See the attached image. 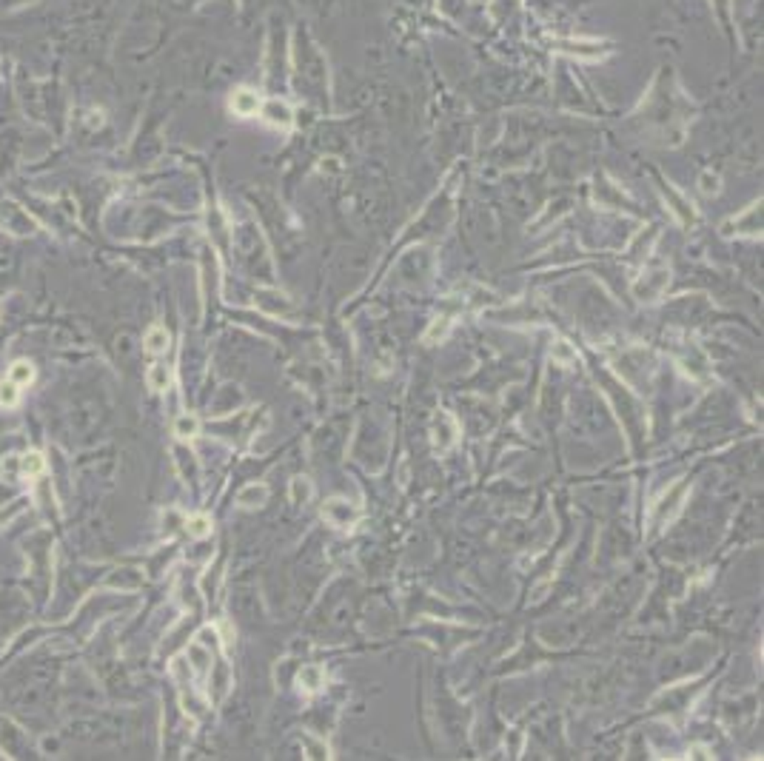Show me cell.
<instances>
[{
  "instance_id": "1",
  "label": "cell",
  "mask_w": 764,
  "mask_h": 761,
  "mask_svg": "<svg viewBox=\"0 0 764 761\" xmlns=\"http://www.w3.org/2000/svg\"><path fill=\"white\" fill-rule=\"evenodd\" d=\"M322 516L334 525V528H351L357 522V508L351 502H345V499H328L325 508H322Z\"/></svg>"
},
{
  "instance_id": "2",
  "label": "cell",
  "mask_w": 764,
  "mask_h": 761,
  "mask_svg": "<svg viewBox=\"0 0 764 761\" xmlns=\"http://www.w3.org/2000/svg\"><path fill=\"white\" fill-rule=\"evenodd\" d=\"M265 499H268V488L262 485V482L245 485V488L237 494V505H240V508H260V505H265Z\"/></svg>"
},
{
  "instance_id": "3",
  "label": "cell",
  "mask_w": 764,
  "mask_h": 761,
  "mask_svg": "<svg viewBox=\"0 0 764 761\" xmlns=\"http://www.w3.org/2000/svg\"><path fill=\"white\" fill-rule=\"evenodd\" d=\"M257 109H260V97H257L254 92H248V89H240V92L231 97V111L240 114V117L257 114Z\"/></svg>"
},
{
  "instance_id": "4",
  "label": "cell",
  "mask_w": 764,
  "mask_h": 761,
  "mask_svg": "<svg viewBox=\"0 0 764 761\" xmlns=\"http://www.w3.org/2000/svg\"><path fill=\"white\" fill-rule=\"evenodd\" d=\"M297 681H300V687L308 690V693H317V690L325 684V670H322L320 664H305V667L300 670Z\"/></svg>"
},
{
  "instance_id": "5",
  "label": "cell",
  "mask_w": 764,
  "mask_h": 761,
  "mask_svg": "<svg viewBox=\"0 0 764 761\" xmlns=\"http://www.w3.org/2000/svg\"><path fill=\"white\" fill-rule=\"evenodd\" d=\"M143 345H146V351H149V354H163V351L169 348V331H166L163 325L149 328V331H146Z\"/></svg>"
},
{
  "instance_id": "6",
  "label": "cell",
  "mask_w": 764,
  "mask_h": 761,
  "mask_svg": "<svg viewBox=\"0 0 764 761\" xmlns=\"http://www.w3.org/2000/svg\"><path fill=\"white\" fill-rule=\"evenodd\" d=\"M200 434V420L194 417V413H183V417H177L174 422V437L177 439H194Z\"/></svg>"
},
{
  "instance_id": "7",
  "label": "cell",
  "mask_w": 764,
  "mask_h": 761,
  "mask_svg": "<svg viewBox=\"0 0 764 761\" xmlns=\"http://www.w3.org/2000/svg\"><path fill=\"white\" fill-rule=\"evenodd\" d=\"M9 379L18 385V388H26V385H32L35 382V368H32V363H26V360H18L12 368H9Z\"/></svg>"
},
{
  "instance_id": "8",
  "label": "cell",
  "mask_w": 764,
  "mask_h": 761,
  "mask_svg": "<svg viewBox=\"0 0 764 761\" xmlns=\"http://www.w3.org/2000/svg\"><path fill=\"white\" fill-rule=\"evenodd\" d=\"M46 470V459H43V453H37V451H29V453H23L20 456V473L23 476H40Z\"/></svg>"
},
{
  "instance_id": "9",
  "label": "cell",
  "mask_w": 764,
  "mask_h": 761,
  "mask_svg": "<svg viewBox=\"0 0 764 761\" xmlns=\"http://www.w3.org/2000/svg\"><path fill=\"white\" fill-rule=\"evenodd\" d=\"M146 382H149L152 391H166L169 382H171V371L166 365H152L149 374H146Z\"/></svg>"
},
{
  "instance_id": "10",
  "label": "cell",
  "mask_w": 764,
  "mask_h": 761,
  "mask_svg": "<svg viewBox=\"0 0 764 761\" xmlns=\"http://www.w3.org/2000/svg\"><path fill=\"white\" fill-rule=\"evenodd\" d=\"M265 120L268 123H274V126H289L291 123V111L283 106V103H277V100H271L268 106H265Z\"/></svg>"
},
{
  "instance_id": "11",
  "label": "cell",
  "mask_w": 764,
  "mask_h": 761,
  "mask_svg": "<svg viewBox=\"0 0 764 761\" xmlns=\"http://www.w3.org/2000/svg\"><path fill=\"white\" fill-rule=\"evenodd\" d=\"M186 530H188V536H194V539H205L208 533H212V519L208 516H188L186 519Z\"/></svg>"
},
{
  "instance_id": "12",
  "label": "cell",
  "mask_w": 764,
  "mask_h": 761,
  "mask_svg": "<svg viewBox=\"0 0 764 761\" xmlns=\"http://www.w3.org/2000/svg\"><path fill=\"white\" fill-rule=\"evenodd\" d=\"M311 494H314V488H311V482H308V479L297 476V479L291 482V502H294V505H305V502L311 499Z\"/></svg>"
},
{
  "instance_id": "13",
  "label": "cell",
  "mask_w": 764,
  "mask_h": 761,
  "mask_svg": "<svg viewBox=\"0 0 764 761\" xmlns=\"http://www.w3.org/2000/svg\"><path fill=\"white\" fill-rule=\"evenodd\" d=\"M18 402H20V391H18V385H15L12 379L0 382V405H4V408H15Z\"/></svg>"
},
{
  "instance_id": "14",
  "label": "cell",
  "mask_w": 764,
  "mask_h": 761,
  "mask_svg": "<svg viewBox=\"0 0 764 761\" xmlns=\"http://www.w3.org/2000/svg\"><path fill=\"white\" fill-rule=\"evenodd\" d=\"M303 744H305V758H331V750H328V744H322V741H314V738H303Z\"/></svg>"
},
{
  "instance_id": "15",
  "label": "cell",
  "mask_w": 764,
  "mask_h": 761,
  "mask_svg": "<svg viewBox=\"0 0 764 761\" xmlns=\"http://www.w3.org/2000/svg\"><path fill=\"white\" fill-rule=\"evenodd\" d=\"M550 357L557 360V363H574V360H576V351L571 348L568 342H562V339H559V342L550 348Z\"/></svg>"
},
{
  "instance_id": "16",
  "label": "cell",
  "mask_w": 764,
  "mask_h": 761,
  "mask_svg": "<svg viewBox=\"0 0 764 761\" xmlns=\"http://www.w3.org/2000/svg\"><path fill=\"white\" fill-rule=\"evenodd\" d=\"M448 325H451V319H448V317H442V319H437V322L431 325V331L425 334V342H434L437 336H445V331H448Z\"/></svg>"
}]
</instances>
